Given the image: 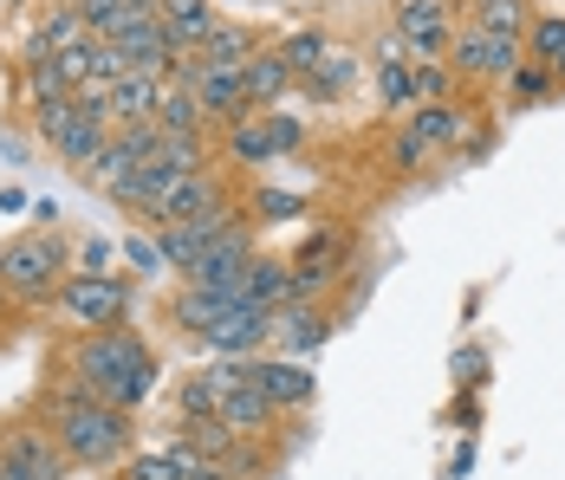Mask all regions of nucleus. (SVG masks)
Returning a JSON list of instances; mask_svg holds the SVG:
<instances>
[{"mask_svg":"<svg viewBox=\"0 0 565 480\" xmlns=\"http://www.w3.org/2000/svg\"><path fill=\"white\" fill-rule=\"evenodd\" d=\"M455 26H461L455 0H403V7H396V20H391L396 46L416 58V65H429V58H449Z\"/></svg>","mask_w":565,"mask_h":480,"instance_id":"nucleus-7","label":"nucleus"},{"mask_svg":"<svg viewBox=\"0 0 565 480\" xmlns=\"http://www.w3.org/2000/svg\"><path fill=\"white\" fill-rule=\"evenodd\" d=\"M124 260H130V273H170V254H163V234H150V227H137L130 241H124Z\"/></svg>","mask_w":565,"mask_h":480,"instance_id":"nucleus-35","label":"nucleus"},{"mask_svg":"<svg viewBox=\"0 0 565 480\" xmlns=\"http://www.w3.org/2000/svg\"><path fill=\"white\" fill-rule=\"evenodd\" d=\"M449 65L461 85H508L513 72L526 65V40H508V33H481V26H455Z\"/></svg>","mask_w":565,"mask_h":480,"instance_id":"nucleus-6","label":"nucleus"},{"mask_svg":"<svg viewBox=\"0 0 565 480\" xmlns=\"http://www.w3.org/2000/svg\"><path fill=\"white\" fill-rule=\"evenodd\" d=\"M247 383L274 403V409H306L312 403V371L299 364V358H247Z\"/></svg>","mask_w":565,"mask_h":480,"instance_id":"nucleus-16","label":"nucleus"},{"mask_svg":"<svg viewBox=\"0 0 565 480\" xmlns=\"http://www.w3.org/2000/svg\"><path fill=\"white\" fill-rule=\"evenodd\" d=\"M377 105L384 110H416V58H377Z\"/></svg>","mask_w":565,"mask_h":480,"instance_id":"nucleus-32","label":"nucleus"},{"mask_svg":"<svg viewBox=\"0 0 565 480\" xmlns=\"http://www.w3.org/2000/svg\"><path fill=\"white\" fill-rule=\"evenodd\" d=\"M326 338H332V312H326V306H280V312H274V344H280V358H312Z\"/></svg>","mask_w":565,"mask_h":480,"instance_id":"nucleus-19","label":"nucleus"},{"mask_svg":"<svg viewBox=\"0 0 565 480\" xmlns=\"http://www.w3.org/2000/svg\"><path fill=\"white\" fill-rule=\"evenodd\" d=\"M280 53H286V65H292V72H299V78H306V72H312V65H319V58L332 53V46H326V33H292V40H286Z\"/></svg>","mask_w":565,"mask_h":480,"instance_id":"nucleus-39","label":"nucleus"},{"mask_svg":"<svg viewBox=\"0 0 565 480\" xmlns=\"http://www.w3.org/2000/svg\"><path fill=\"white\" fill-rule=\"evenodd\" d=\"M111 130H117L111 110H85L78 98H72V117H65V130H58L46 150H53V157L65 162V169H78V175H85V169L98 162V150L111 143Z\"/></svg>","mask_w":565,"mask_h":480,"instance_id":"nucleus-15","label":"nucleus"},{"mask_svg":"<svg viewBox=\"0 0 565 480\" xmlns=\"http://www.w3.org/2000/svg\"><path fill=\"white\" fill-rule=\"evenodd\" d=\"M157 130L163 137H209V117H202V105H195V92L189 85H175L163 92V110H157Z\"/></svg>","mask_w":565,"mask_h":480,"instance_id":"nucleus-31","label":"nucleus"},{"mask_svg":"<svg viewBox=\"0 0 565 480\" xmlns=\"http://www.w3.org/2000/svg\"><path fill=\"white\" fill-rule=\"evenodd\" d=\"M306 143V124L292 110H241L227 124V162L234 169H267Z\"/></svg>","mask_w":565,"mask_h":480,"instance_id":"nucleus-5","label":"nucleus"},{"mask_svg":"<svg viewBox=\"0 0 565 480\" xmlns=\"http://www.w3.org/2000/svg\"><path fill=\"white\" fill-rule=\"evenodd\" d=\"M423 157H429V150H423V137H416V130H396V137H391V150H384V162H391L396 175L423 169Z\"/></svg>","mask_w":565,"mask_h":480,"instance_id":"nucleus-40","label":"nucleus"},{"mask_svg":"<svg viewBox=\"0 0 565 480\" xmlns=\"http://www.w3.org/2000/svg\"><path fill=\"white\" fill-rule=\"evenodd\" d=\"M481 110H461L449 98V105H416L409 110V130L423 137V150H468V124H475Z\"/></svg>","mask_w":565,"mask_h":480,"instance_id":"nucleus-22","label":"nucleus"},{"mask_svg":"<svg viewBox=\"0 0 565 480\" xmlns=\"http://www.w3.org/2000/svg\"><path fill=\"white\" fill-rule=\"evenodd\" d=\"M20 209H33V202H26L20 189H0V214H20Z\"/></svg>","mask_w":565,"mask_h":480,"instance_id":"nucleus-45","label":"nucleus"},{"mask_svg":"<svg viewBox=\"0 0 565 480\" xmlns=\"http://www.w3.org/2000/svg\"><path fill=\"white\" fill-rule=\"evenodd\" d=\"M105 267H111V241L98 234V241H85V247H78V273H105Z\"/></svg>","mask_w":565,"mask_h":480,"instance_id":"nucleus-43","label":"nucleus"},{"mask_svg":"<svg viewBox=\"0 0 565 480\" xmlns=\"http://www.w3.org/2000/svg\"><path fill=\"white\" fill-rule=\"evenodd\" d=\"M163 92H170V78H157V72H124V78H111V85H105L111 124H157Z\"/></svg>","mask_w":565,"mask_h":480,"instance_id":"nucleus-18","label":"nucleus"},{"mask_svg":"<svg viewBox=\"0 0 565 480\" xmlns=\"http://www.w3.org/2000/svg\"><path fill=\"white\" fill-rule=\"evenodd\" d=\"M455 85H461V78H455L449 58H429V65H416V105H449Z\"/></svg>","mask_w":565,"mask_h":480,"instance_id":"nucleus-36","label":"nucleus"},{"mask_svg":"<svg viewBox=\"0 0 565 480\" xmlns=\"http://www.w3.org/2000/svg\"><path fill=\"white\" fill-rule=\"evenodd\" d=\"M72 247H65V234L58 227H33V234H13L7 247H0V292L13 299V306H46L58 299V286L72 279Z\"/></svg>","mask_w":565,"mask_h":480,"instance_id":"nucleus-3","label":"nucleus"},{"mask_svg":"<svg viewBox=\"0 0 565 480\" xmlns=\"http://www.w3.org/2000/svg\"><path fill=\"white\" fill-rule=\"evenodd\" d=\"M254 221H292V214H306V195H286V189H254Z\"/></svg>","mask_w":565,"mask_h":480,"instance_id":"nucleus-38","label":"nucleus"},{"mask_svg":"<svg viewBox=\"0 0 565 480\" xmlns=\"http://www.w3.org/2000/svg\"><path fill=\"white\" fill-rule=\"evenodd\" d=\"M65 117H72V98H58V105H33V130L53 143L58 130H65Z\"/></svg>","mask_w":565,"mask_h":480,"instance_id":"nucleus-42","label":"nucleus"},{"mask_svg":"<svg viewBox=\"0 0 565 480\" xmlns=\"http://www.w3.org/2000/svg\"><path fill=\"white\" fill-rule=\"evenodd\" d=\"M111 46L130 58V72H157V78H170L175 58H182V53H175V40H170V26H163V13H157V20H137V26H124Z\"/></svg>","mask_w":565,"mask_h":480,"instance_id":"nucleus-17","label":"nucleus"},{"mask_svg":"<svg viewBox=\"0 0 565 480\" xmlns=\"http://www.w3.org/2000/svg\"><path fill=\"white\" fill-rule=\"evenodd\" d=\"M78 46H92V26H85V13H78L72 0H58L53 13L40 20V33H33L26 58H65V53H78Z\"/></svg>","mask_w":565,"mask_h":480,"instance_id":"nucleus-23","label":"nucleus"},{"mask_svg":"<svg viewBox=\"0 0 565 480\" xmlns=\"http://www.w3.org/2000/svg\"><path fill=\"white\" fill-rule=\"evenodd\" d=\"M53 306L78 338H85V331H117V324L130 319V279H124V273H72V279L58 286Z\"/></svg>","mask_w":565,"mask_h":480,"instance_id":"nucleus-4","label":"nucleus"},{"mask_svg":"<svg viewBox=\"0 0 565 480\" xmlns=\"http://www.w3.org/2000/svg\"><path fill=\"white\" fill-rule=\"evenodd\" d=\"M163 26H170L175 53H202L209 46V33L222 26V13H215V0H163Z\"/></svg>","mask_w":565,"mask_h":480,"instance_id":"nucleus-26","label":"nucleus"},{"mask_svg":"<svg viewBox=\"0 0 565 480\" xmlns=\"http://www.w3.org/2000/svg\"><path fill=\"white\" fill-rule=\"evenodd\" d=\"M526 58L546 65L565 85V13H533V26H526Z\"/></svg>","mask_w":565,"mask_h":480,"instance_id":"nucleus-30","label":"nucleus"},{"mask_svg":"<svg viewBox=\"0 0 565 480\" xmlns=\"http://www.w3.org/2000/svg\"><path fill=\"white\" fill-rule=\"evenodd\" d=\"M175 175H195V169H175V162L163 157V150H157L150 162H137V169H130V175L117 182V189H111V202H117L124 214H137V221H143V214H150V202H157V195L170 189Z\"/></svg>","mask_w":565,"mask_h":480,"instance_id":"nucleus-20","label":"nucleus"},{"mask_svg":"<svg viewBox=\"0 0 565 480\" xmlns=\"http://www.w3.org/2000/svg\"><path fill=\"white\" fill-rule=\"evenodd\" d=\"M468 468H475V448L461 441V448H455V461H449V480H468Z\"/></svg>","mask_w":565,"mask_h":480,"instance_id":"nucleus-44","label":"nucleus"},{"mask_svg":"<svg viewBox=\"0 0 565 480\" xmlns=\"http://www.w3.org/2000/svg\"><path fill=\"white\" fill-rule=\"evenodd\" d=\"M65 455L46 435V423H7L0 428V480H65Z\"/></svg>","mask_w":565,"mask_h":480,"instance_id":"nucleus-8","label":"nucleus"},{"mask_svg":"<svg viewBox=\"0 0 565 480\" xmlns=\"http://www.w3.org/2000/svg\"><path fill=\"white\" fill-rule=\"evenodd\" d=\"M260 53V40H254V26H234V20H222L215 33H209V46H202V65H247V58Z\"/></svg>","mask_w":565,"mask_h":480,"instance_id":"nucleus-33","label":"nucleus"},{"mask_svg":"<svg viewBox=\"0 0 565 480\" xmlns=\"http://www.w3.org/2000/svg\"><path fill=\"white\" fill-rule=\"evenodd\" d=\"M227 227H241V209L227 202V209H209V214H195V221H182V227H163V254H170V273H189L202 267V254L222 241Z\"/></svg>","mask_w":565,"mask_h":480,"instance_id":"nucleus-14","label":"nucleus"},{"mask_svg":"<svg viewBox=\"0 0 565 480\" xmlns=\"http://www.w3.org/2000/svg\"><path fill=\"white\" fill-rule=\"evenodd\" d=\"M274 416H280V409H274V403H267L254 383H241V390L227 396L222 409H215V423H222L227 435H241V441H260V435L274 428Z\"/></svg>","mask_w":565,"mask_h":480,"instance_id":"nucleus-27","label":"nucleus"},{"mask_svg":"<svg viewBox=\"0 0 565 480\" xmlns=\"http://www.w3.org/2000/svg\"><path fill=\"white\" fill-rule=\"evenodd\" d=\"M241 383H247V364H234V358L195 364V371L182 376V390H175V416L182 423H215V409H222Z\"/></svg>","mask_w":565,"mask_h":480,"instance_id":"nucleus-11","label":"nucleus"},{"mask_svg":"<svg viewBox=\"0 0 565 480\" xmlns=\"http://www.w3.org/2000/svg\"><path fill=\"white\" fill-rule=\"evenodd\" d=\"M157 143H163V130H157V124H117V130H111V143L98 150V162L85 169V182L111 195V189L124 182V175H130V169H137V162H150V157H157Z\"/></svg>","mask_w":565,"mask_h":480,"instance_id":"nucleus-13","label":"nucleus"},{"mask_svg":"<svg viewBox=\"0 0 565 480\" xmlns=\"http://www.w3.org/2000/svg\"><path fill=\"white\" fill-rule=\"evenodd\" d=\"M299 85H306V98H312V105H332V98H344V92L358 85V58L332 46V53L319 58V65H312V72H306Z\"/></svg>","mask_w":565,"mask_h":480,"instance_id":"nucleus-28","label":"nucleus"},{"mask_svg":"<svg viewBox=\"0 0 565 480\" xmlns=\"http://www.w3.org/2000/svg\"><path fill=\"white\" fill-rule=\"evenodd\" d=\"M455 13H461V26H481V33H508V40H526V26H533V0H455Z\"/></svg>","mask_w":565,"mask_h":480,"instance_id":"nucleus-25","label":"nucleus"},{"mask_svg":"<svg viewBox=\"0 0 565 480\" xmlns=\"http://www.w3.org/2000/svg\"><path fill=\"white\" fill-rule=\"evenodd\" d=\"M286 299H292V260L260 254V260L247 267V306H267V312H280Z\"/></svg>","mask_w":565,"mask_h":480,"instance_id":"nucleus-29","label":"nucleus"},{"mask_svg":"<svg viewBox=\"0 0 565 480\" xmlns=\"http://www.w3.org/2000/svg\"><path fill=\"white\" fill-rule=\"evenodd\" d=\"M46 435L58 441V455L72 468H124L137 455V423L111 403L72 390V383L46 396Z\"/></svg>","mask_w":565,"mask_h":480,"instance_id":"nucleus-2","label":"nucleus"},{"mask_svg":"<svg viewBox=\"0 0 565 480\" xmlns=\"http://www.w3.org/2000/svg\"><path fill=\"white\" fill-rule=\"evenodd\" d=\"M202 468H209V461L175 435V441L150 448V455H130V461H124V480H195Z\"/></svg>","mask_w":565,"mask_h":480,"instance_id":"nucleus-24","label":"nucleus"},{"mask_svg":"<svg viewBox=\"0 0 565 480\" xmlns=\"http://www.w3.org/2000/svg\"><path fill=\"white\" fill-rule=\"evenodd\" d=\"M195 480H227V474H222V468H202V474H195Z\"/></svg>","mask_w":565,"mask_h":480,"instance_id":"nucleus-47","label":"nucleus"},{"mask_svg":"<svg viewBox=\"0 0 565 480\" xmlns=\"http://www.w3.org/2000/svg\"><path fill=\"white\" fill-rule=\"evenodd\" d=\"M227 202H234V195H227L222 169H195V175H175L170 189L150 202L143 227L163 234V227H182V221H195V214H209V209H227Z\"/></svg>","mask_w":565,"mask_h":480,"instance_id":"nucleus-9","label":"nucleus"},{"mask_svg":"<svg viewBox=\"0 0 565 480\" xmlns=\"http://www.w3.org/2000/svg\"><path fill=\"white\" fill-rule=\"evenodd\" d=\"M65 383L85 390V396H98V403H111V409H124V416H137L157 396V351L130 324L85 331L72 344V358H65Z\"/></svg>","mask_w":565,"mask_h":480,"instance_id":"nucleus-1","label":"nucleus"},{"mask_svg":"<svg viewBox=\"0 0 565 480\" xmlns=\"http://www.w3.org/2000/svg\"><path fill=\"white\" fill-rule=\"evenodd\" d=\"M455 383L481 390V383H488V351H475V344H468V351H455Z\"/></svg>","mask_w":565,"mask_h":480,"instance_id":"nucleus-41","label":"nucleus"},{"mask_svg":"<svg viewBox=\"0 0 565 480\" xmlns=\"http://www.w3.org/2000/svg\"><path fill=\"white\" fill-rule=\"evenodd\" d=\"M241 85H247V105H254V110H280V98L292 92V85H299V72L286 65L280 46H274V53L260 46V53L241 65Z\"/></svg>","mask_w":565,"mask_h":480,"instance_id":"nucleus-21","label":"nucleus"},{"mask_svg":"<svg viewBox=\"0 0 565 480\" xmlns=\"http://www.w3.org/2000/svg\"><path fill=\"white\" fill-rule=\"evenodd\" d=\"M20 78H26V110H33V105H58V98H72V85L58 78L53 58H26V72H20Z\"/></svg>","mask_w":565,"mask_h":480,"instance_id":"nucleus-34","label":"nucleus"},{"mask_svg":"<svg viewBox=\"0 0 565 480\" xmlns=\"http://www.w3.org/2000/svg\"><path fill=\"white\" fill-rule=\"evenodd\" d=\"M195 344H202L209 358H234V364L267 358V344H274V312H267V306H234V312L215 319Z\"/></svg>","mask_w":565,"mask_h":480,"instance_id":"nucleus-10","label":"nucleus"},{"mask_svg":"<svg viewBox=\"0 0 565 480\" xmlns=\"http://www.w3.org/2000/svg\"><path fill=\"white\" fill-rule=\"evenodd\" d=\"M508 92H513V105H540V98H553V92H559V78H553L546 65H533V58H526V65L508 78Z\"/></svg>","mask_w":565,"mask_h":480,"instance_id":"nucleus-37","label":"nucleus"},{"mask_svg":"<svg viewBox=\"0 0 565 480\" xmlns=\"http://www.w3.org/2000/svg\"><path fill=\"white\" fill-rule=\"evenodd\" d=\"M33 221H46V227L58 221V202H53V195H40V202H33Z\"/></svg>","mask_w":565,"mask_h":480,"instance_id":"nucleus-46","label":"nucleus"},{"mask_svg":"<svg viewBox=\"0 0 565 480\" xmlns=\"http://www.w3.org/2000/svg\"><path fill=\"white\" fill-rule=\"evenodd\" d=\"M234 306H247V279L241 286H195V279H182L170 292V306H163V319L182 331V338H202L215 319H227Z\"/></svg>","mask_w":565,"mask_h":480,"instance_id":"nucleus-12","label":"nucleus"}]
</instances>
